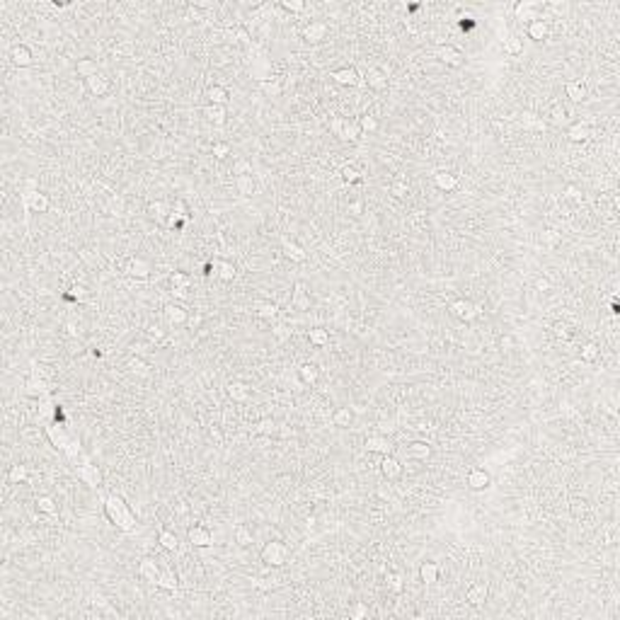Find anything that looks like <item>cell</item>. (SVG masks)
<instances>
[{
	"instance_id": "1",
	"label": "cell",
	"mask_w": 620,
	"mask_h": 620,
	"mask_svg": "<svg viewBox=\"0 0 620 620\" xmlns=\"http://www.w3.org/2000/svg\"><path fill=\"white\" fill-rule=\"evenodd\" d=\"M104 514L111 524L121 531H134L136 528V516L131 514V509L126 507V502L121 497H109L104 502Z\"/></svg>"
},
{
	"instance_id": "2",
	"label": "cell",
	"mask_w": 620,
	"mask_h": 620,
	"mask_svg": "<svg viewBox=\"0 0 620 620\" xmlns=\"http://www.w3.org/2000/svg\"><path fill=\"white\" fill-rule=\"evenodd\" d=\"M260 555H262V562H267V565H272V567H281L286 562V557H289V550L284 548V543L272 540V543L264 545Z\"/></svg>"
},
{
	"instance_id": "3",
	"label": "cell",
	"mask_w": 620,
	"mask_h": 620,
	"mask_svg": "<svg viewBox=\"0 0 620 620\" xmlns=\"http://www.w3.org/2000/svg\"><path fill=\"white\" fill-rule=\"evenodd\" d=\"M22 206L27 208V211L46 213L49 211V196L42 192H27V194H22Z\"/></svg>"
},
{
	"instance_id": "4",
	"label": "cell",
	"mask_w": 620,
	"mask_h": 620,
	"mask_svg": "<svg viewBox=\"0 0 620 620\" xmlns=\"http://www.w3.org/2000/svg\"><path fill=\"white\" fill-rule=\"evenodd\" d=\"M46 439L54 443L56 448H61V451H66V448L70 446L68 434H66L63 424H58V422H54V424H49V427H46Z\"/></svg>"
},
{
	"instance_id": "5",
	"label": "cell",
	"mask_w": 620,
	"mask_h": 620,
	"mask_svg": "<svg viewBox=\"0 0 620 620\" xmlns=\"http://www.w3.org/2000/svg\"><path fill=\"white\" fill-rule=\"evenodd\" d=\"M451 310H453L455 317H460L465 322H470V320H475V317L480 315V308L472 303V301H458V303L451 305Z\"/></svg>"
},
{
	"instance_id": "6",
	"label": "cell",
	"mask_w": 620,
	"mask_h": 620,
	"mask_svg": "<svg viewBox=\"0 0 620 620\" xmlns=\"http://www.w3.org/2000/svg\"><path fill=\"white\" fill-rule=\"evenodd\" d=\"M489 482H492V480H489V472H487L484 468H472L468 472V487L470 489H475V492L489 487Z\"/></svg>"
},
{
	"instance_id": "7",
	"label": "cell",
	"mask_w": 620,
	"mask_h": 620,
	"mask_svg": "<svg viewBox=\"0 0 620 620\" xmlns=\"http://www.w3.org/2000/svg\"><path fill=\"white\" fill-rule=\"evenodd\" d=\"M78 477L85 484H90V487H99V482H102V472L97 470V465H90V463H85V465L78 468Z\"/></svg>"
},
{
	"instance_id": "8",
	"label": "cell",
	"mask_w": 620,
	"mask_h": 620,
	"mask_svg": "<svg viewBox=\"0 0 620 620\" xmlns=\"http://www.w3.org/2000/svg\"><path fill=\"white\" fill-rule=\"evenodd\" d=\"M381 472L386 475L388 480H398L400 475H402V465H400L398 458H393V455H386V458L381 460Z\"/></svg>"
},
{
	"instance_id": "9",
	"label": "cell",
	"mask_w": 620,
	"mask_h": 620,
	"mask_svg": "<svg viewBox=\"0 0 620 620\" xmlns=\"http://www.w3.org/2000/svg\"><path fill=\"white\" fill-rule=\"evenodd\" d=\"M85 85H87V90H90L92 95H97V97H102V95H107V92H109V80H107L102 73H97V75H92V78H87V80H85Z\"/></svg>"
},
{
	"instance_id": "10",
	"label": "cell",
	"mask_w": 620,
	"mask_h": 620,
	"mask_svg": "<svg viewBox=\"0 0 620 620\" xmlns=\"http://www.w3.org/2000/svg\"><path fill=\"white\" fill-rule=\"evenodd\" d=\"M332 78H334V83L349 85V87H354V85L361 83V78H358V73L354 68H337L334 73H332Z\"/></svg>"
},
{
	"instance_id": "11",
	"label": "cell",
	"mask_w": 620,
	"mask_h": 620,
	"mask_svg": "<svg viewBox=\"0 0 620 620\" xmlns=\"http://www.w3.org/2000/svg\"><path fill=\"white\" fill-rule=\"evenodd\" d=\"M10 58H13L15 66H29L32 63V49L29 46H25V44H17V46H13V51H10Z\"/></svg>"
},
{
	"instance_id": "12",
	"label": "cell",
	"mask_w": 620,
	"mask_h": 620,
	"mask_svg": "<svg viewBox=\"0 0 620 620\" xmlns=\"http://www.w3.org/2000/svg\"><path fill=\"white\" fill-rule=\"evenodd\" d=\"M170 289H172V293H177L179 298H184L187 289H189V276L182 274V272H175L170 276Z\"/></svg>"
},
{
	"instance_id": "13",
	"label": "cell",
	"mask_w": 620,
	"mask_h": 620,
	"mask_svg": "<svg viewBox=\"0 0 620 620\" xmlns=\"http://www.w3.org/2000/svg\"><path fill=\"white\" fill-rule=\"evenodd\" d=\"M189 540L196 548H208L211 545V533L204 526H194V528H189Z\"/></svg>"
},
{
	"instance_id": "14",
	"label": "cell",
	"mask_w": 620,
	"mask_h": 620,
	"mask_svg": "<svg viewBox=\"0 0 620 620\" xmlns=\"http://www.w3.org/2000/svg\"><path fill=\"white\" fill-rule=\"evenodd\" d=\"M27 393H29V395H37V398L49 395V386H46V381H44V378H39V376H37V371L32 373V378L27 381Z\"/></svg>"
},
{
	"instance_id": "15",
	"label": "cell",
	"mask_w": 620,
	"mask_h": 620,
	"mask_svg": "<svg viewBox=\"0 0 620 620\" xmlns=\"http://www.w3.org/2000/svg\"><path fill=\"white\" fill-rule=\"evenodd\" d=\"M434 182H436V187L441 192H453L455 187H458V177H455L453 172H436Z\"/></svg>"
},
{
	"instance_id": "16",
	"label": "cell",
	"mask_w": 620,
	"mask_h": 620,
	"mask_svg": "<svg viewBox=\"0 0 620 620\" xmlns=\"http://www.w3.org/2000/svg\"><path fill=\"white\" fill-rule=\"evenodd\" d=\"M126 272L131 276H138V279H146V276L151 274V264L143 262L141 257H134L131 262H129V267H126Z\"/></svg>"
},
{
	"instance_id": "17",
	"label": "cell",
	"mask_w": 620,
	"mask_h": 620,
	"mask_svg": "<svg viewBox=\"0 0 620 620\" xmlns=\"http://www.w3.org/2000/svg\"><path fill=\"white\" fill-rule=\"evenodd\" d=\"M484 598H487V584H482V581H477V584H472L468 589V601L472 603V606H480Z\"/></svg>"
},
{
	"instance_id": "18",
	"label": "cell",
	"mask_w": 620,
	"mask_h": 620,
	"mask_svg": "<svg viewBox=\"0 0 620 620\" xmlns=\"http://www.w3.org/2000/svg\"><path fill=\"white\" fill-rule=\"evenodd\" d=\"M528 37L533 39V42H543L545 37H548V25L543 22V20H531V25H528Z\"/></svg>"
},
{
	"instance_id": "19",
	"label": "cell",
	"mask_w": 620,
	"mask_h": 620,
	"mask_svg": "<svg viewBox=\"0 0 620 620\" xmlns=\"http://www.w3.org/2000/svg\"><path fill=\"white\" fill-rule=\"evenodd\" d=\"M419 579L424 584H434L439 579V565L436 562H424V565L419 567Z\"/></svg>"
},
{
	"instance_id": "20",
	"label": "cell",
	"mask_w": 620,
	"mask_h": 620,
	"mask_svg": "<svg viewBox=\"0 0 620 620\" xmlns=\"http://www.w3.org/2000/svg\"><path fill=\"white\" fill-rule=\"evenodd\" d=\"M165 317L170 325H182V322H187V313H184V308L182 305H167L165 308Z\"/></svg>"
},
{
	"instance_id": "21",
	"label": "cell",
	"mask_w": 620,
	"mask_h": 620,
	"mask_svg": "<svg viewBox=\"0 0 620 620\" xmlns=\"http://www.w3.org/2000/svg\"><path fill=\"white\" fill-rule=\"evenodd\" d=\"M439 56H441L448 66H460V63H463V54H460L455 46H443V49H439Z\"/></svg>"
},
{
	"instance_id": "22",
	"label": "cell",
	"mask_w": 620,
	"mask_h": 620,
	"mask_svg": "<svg viewBox=\"0 0 620 620\" xmlns=\"http://www.w3.org/2000/svg\"><path fill=\"white\" fill-rule=\"evenodd\" d=\"M366 448H368V451H373V453L388 455V451H390V443H388L386 436H371V439H366Z\"/></svg>"
},
{
	"instance_id": "23",
	"label": "cell",
	"mask_w": 620,
	"mask_h": 620,
	"mask_svg": "<svg viewBox=\"0 0 620 620\" xmlns=\"http://www.w3.org/2000/svg\"><path fill=\"white\" fill-rule=\"evenodd\" d=\"M138 574L146 577L148 581H153V584H158V577H160V572H158V567H155L153 560H143L141 567H138Z\"/></svg>"
},
{
	"instance_id": "24",
	"label": "cell",
	"mask_w": 620,
	"mask_h": 620,
	"mask_svg": "<svg viewBox=\"0 0 620 620\" xmlns=\"http://www.w3.org/2000/svg\"><path fill=\"white\" fill-rule=\"evenodd\" d=\"M155 586H160V589H165V591H175V589H177V577H175V572H172V569L160 572V577H158V584H155Z\"/></svg>"
},
{
	"instance_id": "25",
	"label": "cell",
	"mask_w": 620,
	"mask_h": 620,
	"mask_svg": "<svg viewBox=\"0 0 620 620\" xmlns=\"http://www.w3.org/2000/svg\"><path fill=\"white\" fill-rule=\"evenodd\" d=\"M325 32H327V27L322 22H310L303 34H305V39H310V42H320V39H325Z\"/></svg>"
},
{
	"instance_id": "26",
	"label": "cell",
	"mask_w": 620,
	"mask_h": 620,
	"mask_svg": "<svg viewBox=\"0 0 620 620\" xmlns=\"http://www.w3.org/2000/svg\"><path fill=\"white\" fill-rule=\"evenodd\" d=\"M206 97H208V102H211V104H221V107L225 104V102H228V92L223 90L221 85H213V87H208V90H206Z\"/></svg>"
},
{
	"instance_id": "27",
	"label": "cell",
	"mask_w": 620,
	"mask_h": 620,
	"mask_svg": "<svg viewBox=\"0 0 620 620\" xmlns=\"http://www.w3.org/2000/svg\"><path fill=\"white\" fill-rule=\"evenodd\" d=\"M204 114H206L208 121H213V124H218V126L225 121V109H223L221 104H208L206 109H204Z\"/></svg>"
},
{
	"instance_id": "28",
	"label": "cell",
	"mask_w": 620,
	"mask_h": 620,
	"mask_svg": "<svg viewBox=\"0 0 620 620\" xmlns=\"http://www.w3.org/2000/svg\"><path fill=\"white\" fill-rule=\"evenodd\" d=\"M567 136H569V141H574V143H581V141H586V138H589V126H586V124H574L569 131H567Z\"/></svg>"
},
{
	"instance_id": "29",
	"label": "cell",
	"mask_w": 620,
	"mask_h": 620,
	"mask_svg": "<svg viewBox=\"0 0 620 620\" xmlns=\"http://www.w3.org/2000/svg\"><path fill=\"white\" fill-rule=\"evenodd\" d=\"M351 419H354V412H351L349 407H339V410L334 412V417H332V422H334L337 427H349Z\"/></svg>"
},
{
	"instance_id": "30",
	"label": "cell",
	"mask_w": 620,
	"mask_h": 620,
	"mask_svg": "<svg viewBox=\"0 0 620 620\" xmlns=\"http://www.w3.org/2000/svg\"><path fill=\"white\" fill-rule=\"evenodd\" d=\"M78 75H83L85 80H87V78H92V75H97V63H95V61H90V58L78 61Z\"/></svg>"
},
{
	"instance_id": "31",
	"label": "cell",
	"mask_w": 620,
	"mask_h": 620,
	"mask_svg": "<svg viewBox=\"0 0 620 620\" xmlns=\"http://www.w3.org/2000/svg\"><path fill=\"white\" fill-rule=\"evenodd\" d=\"M567 95L572 97L574 102H581L586 97V87L579 83V80H572V83H567Z\"/></svg>"
},
{
	"instance_id": "32",
	"label": "cell",
	"mask_w": 620,
	"mask_h": 620,
	"mask_svg": "<svg viewBox=\"0 0 620 620\" xmlns=\"http://www.w3.org/2000/svg\"><path fill=\"white\" fill-rule=\"evenodd\" d=\"M8 480H10L13 484L27 482V468H25V465H13L10 472H8Z\"/></svg>"
},
{
	"instance_id": "33",
	"label": "cell",
	"mask_w": 620,
	"mask_h": 620,
	"mask_svg": "<svg viewBox=\"0 0 620 620\" xmlns=\"http://www.w3.org/2000/svg\"><path fill=\"white\" fill-rule=\"evenodd\" d=\"M504 51L509 56H519L524 51V42L519 37H509V39H504Z\"/></svg>"
},
{
	"instance_id": "34",
	"label": "cell",
	"mask_w": 620,
	"mask_h": 620,
	"mask_svg": "<svg viewBox=\"0 0 620 620\" xmlns=\"http://www.w3.org/2000/svg\"><path fill=\"white\" fill-rule=\"evenodd\" d=\"M284 255L291 257V260H296V262H303L305 260V252L296 242H284Z\"/></svg>"
},
{
	"instance_id": "35",
	"label": "cell",
	"mask_w": 620,
	"mask_h": 620,
	"mask_svg": "<svg viewBox=\"0 0 620 620\" xmlns=\"http://www.w3.org/2000/svg\"><path fill=\"white\" fill-rule=\"evenodd\" d=\"M237 189H240V194H252V189H255V182H252V175H237Z\"/></svg>"
},
{
	"instance_id": "36",
	"label": "cell",
	"mask_w": 620,
	"mask_h": 620,
	"mask_svg": "<svg viewBox=\"0 0 620 620\" xmlns=\"http://www.w3.org/2000/svg\"><path fill=\"white\" fill-rule=\"evenodd\" d=\"M37 509L42 511V514H56V502L51 497H39L37 499Z\"/></svg>"
},
{
	"instance_id": "37",
	"label": "cell",
	"mask_w": 620,
	"mask_h": 620,
	"mask_svg": "<svg viewBox=\"0 0 620 620\" xmlns=\"http://www.w3.org/2000/svg\"><path fill=\"white\" fill-rule=\"evenodd\" d=\"M308 339H310L313 344L322 346V344H327V342H330V334H327V332H325V330H320V327H317V330H310V334H308Z\"/></svg>"
},
{
	"instance_id": "38",
	"label": "cell",
	"mask_w": 620,
	"mask_h": 620,
	"mask_svg": "<svg viewBox=\"0 0 620 620\" xmlns=\"http://www.w3.org/2000/svg\"><path fill=\"white\" fill-rule=\"evenodd\" d=\"M158 540H160V545H163L165 550H175V548H177V538H175V533H170V531H163Z\"/></svg>"
},
{
	"instance_id": "39",
	"label": "cell",
	"mask_w": 620,
	"mask_h": 620,
	"mask_svg": "<svg viewBox=\"0 0 620 620\" xmlns=\"http://www.w3.org/2000/svg\"><path fill=\"white\" fill-rule=\"evenodd\" d=\"M368 85L381 90V87H386V85H388V78H383V73H381V70H371V73H368Z\"/></svg>"
},
{
	"instance_id": "40",
	"label": "cell",
	"mask_w": 620,
	"mask_h": 620,
	"mask_svg": "<svg viewBox=\"0 0 620 620\" xmlns=\"http://www.w3.org/2000/svg\"><path fill=\"white\" fill-rule=\"evenodd\" d=\"M410 453L417 455V458H427V455L431 453V448H429L424 441H414L412 446H410Z\"/></svg>"
},
{
	"instance_id": "41",
	"label": "cell",
	"mask_w": 620,
	"mask_h": 620,
	"mask_svg": "<svg viewBox=\"0 0 620 620\" xmlns=\"http://www.w3.org/2000/svg\"><path fill=\"white\" fill-rule=\"evenodd\" d=\"M301 378H303L305 383H315L317 368L313 366V363H305V366H301Z\"/></svg>"
},
{
	"instance_id": "42",
	"label": "cell",
	"mask_w": 620,
	"mask_h": 620,
	"mask_svg": "<svg viewBox=\"0 0 620 620\" xmlns=\"http://www.w3.org/2000/svg\"><path fill=\"white\" fill-rule=\"evenodd\" d=\"M342 129H344V138H358V134H361V126L358 124H354V121H344L342 124Z\"/></svg>"
},
{
	"instance_id": "43",
	"label": "cell",
	"mask_w": 620,
	"mask_h": 620,
	"mask_svg": "<svg viewBox=\"0 0 620 620\" xmlns=\"http://www.w3.org/2000/svg\"><path fill=\"white\" fill-rule=\"evenodd\" d=\"M165 211H167V206L163 204V201H155V204H151V206H148V213H151L153 218H163V216H165Z\"/></svg>"
},
{
	"instance_id": "44",
	"label": "cell",
	"mask_w": 620,
	"mask_h": 620,
	"mask_svg": "<svg viewBox=\"0 0 620 620\" xmlns=\"http://www.w3.org/2000/svg\"><path fill=\"white\" fill-rule=\"evenodd\" d=\"M70 291H73V293H70V296H66L68 301H85V298L90 296L85 286H73V289H70Z\"/></svg>"
},
{
	"instance_id": "45",
	"label": "cell",
	"mask_w": 620,
	"mask_h": 620,
	"mask_svg": "<svg viewBox=\"0 0 620 620\" xmlns=\"http://www.w3.org/2000/svg\"><path fill=\"white\" fill-rule=\"evenodd\" d=\"M228 393H230V395H233L235 400H245V398H247V388L242 386V383H233Z\"/></svg>"
},
{
	"instance_id": "46",
	"label": "cell",
	"mask_w": 620,
	"mask_h": 620,
	"mask_svg": "<svg viewBox=\"0 0 620 620\" xmlns=\"http://www.w3.org/2000/svg\"><path fill=\"white\" fill-rule=\"evenodd\" d=\"M342 177H344V182H358L361 175H358L356 167H344V170H342Z\"/></svg>"
},
{
	"instance_id": "47",
	"label": "cell",
	"mask_w": 620,
	"mask_h": 620,
	"mask_svg": "<svg viewBox=\"0 0 620 620\" xmlns=\"http://www.w3.org/2000/svg\"><path fill=\"white\" fill-rule=\"evenodd\" d=\"M233 276H235L233 264H221V279L223 281H233Z\"/></svg>"
},
{
	"instance_id": "48",
	"label": "cell",
	"mask_w": 620,
	"mask_h": 620,
	"mask_svg": "<svg viewBox=\"0 0 620 620\" xmlns=\"http://www.w3.org/2000/svg\"><path fill=\"white\" fill-rule=\"evenodd\" d=\"M596 354H598L596 344H586V346H584V351H581V358H584V361H593V358H596Z\"/></svg>"
},
{
	"instance_id": "49",
	"label": "cell",
	"mask_w": 620,
	"mask_h": 620,
	"mask_svg": "<svg viewBox=\"0 0 620 620\" xmlns=\"http://www.w3.org/2000/svg\"><path fill=\"white\" fill-rule=\"evenodd\" d=\"M293 303L301 305V308H305V305H308V301H305V291H303V286H301V284L296 286V298H293Z\"/></svg>"
},
{
	"instance_id": "50",
	"label": "cell",
	"mask_w": 620,
	"mask_h": 620,
	"mask_svg": "<svg viewBox=\"0 0 620 620\" xmlns=\"http://www.w3.org/2000/svg\"><path fill=\"white\" fill-rule=\"evenodd\" d=\"M257 313H260L262 317H274L276 315V305L264 303V305H260V310H257Z\"/></svg>"
},
{
	"instance_id": "51",
	"label": "cell",
	"mask_w": 620,
	"mask_h": 620,
	"mask_svg": "<svg viewBox=\"0 0 620 620\" xmlns=\"http://www.w3.org/2000/svg\"><path fill=\"white\" fill-rule=\"evenodd\" d=\"M361 129H366V131H376V129H378V121H376L373 116H368V114H366V116L361 119Z\"/></svg>"
},
{
	"instance_id": "52",
	"label": "cell",
	"mask_w": 620,
	"mask_h": 620,
	"mask_svg": "<svg viewBox=\"0 0 620 620\" xmlns=\"http://www.w3.org/2000/svg\"><path fill=\"white\" fill-rule=\"evenodd\" d=\"M228 153H230V146H228V143H216V146H213V155H216V158H225Z\"/></svg>"
},
{
	"instance_id": "53",
	"label": "cell",
	"mask_w": 620,
	"mask_h": 620,
	"mask_svg": "<svg viewBox=\"0 0 620 620\" xmlns=\"http://www.w3.org/2000/svg\"><path fill=\"white\" fill-rule=\"evenodd\" d=\"M388 581H390V589H393V591H400V589H402V579H400V574H388Z\"/></svg>"
},
{
	"instance_id": "54",
	"label": "cell",
	"mask_w": 620,
	"mask_h": 620,
	"mask_svg": "<svg viewBox=\"0 0 620 620\" xmlns=\"http://www.w3.org/2000/svg\"><path fill=\"white\" fill-rule=\"evenodd\" d=\"M237 543H240V545H250V543H252V538H250V533L245 531V528H237Z\"/></svg>"
},
{
	"instance_id": "55",
	"label": "cell",
	"mask_w": 620,
	"mask_h": 620,
	"mask_svg": "<svg viewBox=\"0 0 620 620\" xmlns=\"http://www.w3.org/2000/svg\"><path fill=\"white\" fill-rule=\"evenodd\" d=\"M286 10H293V13H301L303 10V3H284Z\"/></svg>"
},
{
	"instance_id": "56",
	"label": "cell",
	"mask_w": 620,
	"mask_h": 620,
	"mask_svg": "<svg viewBox=\"0 0 620 620\" xmlns=\"http://www.w3.org/2000/svg\"><path fill=\"white\" fill-rule=\"evenodd\" d=\"M458 27L463 29V32H470V29L475 27V22H472V20H460V22H458Z\"/></svg>"
},
{
	"instance_id": "57",
	"label": "cell",
	"mask_w": 620,
	"mask_h": 620,
	"mask_svg": "<svg viewBox=\"0 0 620 620\" xmlns=\"http://www.w3.org/2000/svg\"><path fill=\"white\" fill-rule=\"evenodd\" d=\"M349 613H351L354 618H361V615L366 613V608H363V606H354V608H351V610H349Z\"/></svg>"
},
{
	"instance_id": "58",
	"label": "cell",
	"mask_w": 620,
	"mask_h": 620,
	"mask_svg": "<svg viewBox=\"0 0 620 620\" xmlns=\"http://www.w3.org/2000/svg\"><path fill=\"white\" fill-rule=\"evenodd\" d=\"M272 427H274V424H272L269 419H264L262 424H260V431H262V434H267V431H272Z\"/></svg>"
},
{
	"instance_id": "59",
	"label": "cell",
	"mask_w": 620,
	"mask_h": 620,
	"mask_svg": "<svg viewBox=\"0 0 620 620\" xmlns=\"http://www.w3.org/2000/svg\"><path fill=\"white\" fill-rule=\"evenodd\" d=\"M213 272H216V264H211V262L204 264V276H211Z\"/></svg>"
},
{
	"instance_id": "60",
	"label": "cell",
	"mask_w": 620,
	"mask_h": 620,
	"mask_svg": "<svg viewBox=\"0 0 620 620\" xmlns=\"http://www.w3.org/2000/svg\"><path fill=\"white\" fill-rule=\"evenodd\" d=\"M555 332H557V337H569V332H567L565 325H557V327H555Z\"/></svg>"
},
{
	"instance_id": "61",
	"label": "cell",
	"mask_w": 620,
	"mask_h": 620,
	"mask_svg": "<svg viewBox=\"0 0 620 620\" xmlns=\"http://www.w3.org/2000/svg\"><path fill=\"white\" fill-rule=\"evenodd\" d=\"M264 90H267V92H274V95H276L281 87H279V85H269V83H267V85H264Z\"/></svg>"
},
{
	"instance_id": "62",
	"label": "cell",
	"mask_w": 620,
	"mask_h": 620,
	"mask_svg": "<svg viewBox=\"0 0 620 620\" xmlns=\"http://www.w3.org/2000/svg\"><path fill=\"white\" fill-rule=\"evenodd\" d=\"M548 286H550V284H548L545 279H538V289H548Z\"/></svg>"
}]
</instances>
